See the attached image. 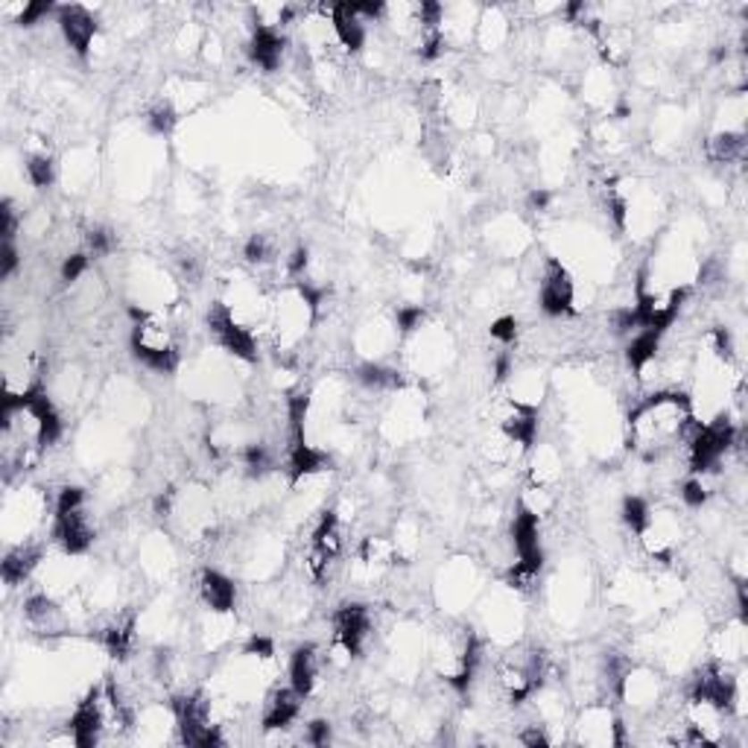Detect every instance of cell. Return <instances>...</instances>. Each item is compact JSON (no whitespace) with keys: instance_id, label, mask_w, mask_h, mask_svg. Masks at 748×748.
Segmentation results:
<instances>
[{"instance_id":"1","label":"cell","mask_w":748,"mask_h":748,"mask_svg":"<svg viewBox=\"0 0 748 748\" xmlns=\"http://www.w3.org/2000/svg\"><path fill=\"white\" fill-rule=\"evenodd\" d=\"M696 418L693 404L681 392H655L628 416V444L635 450L655 457L658 450L669 448L672 441H681V433Z\"/></svg>"},{"instance_id":"2","label":"cell","mask_w":748,"mask_h":748,"mask_svg":"<svg viewBox=\"0 0 748 748\" xmlns=\"http://www.w3.org/2000/svg\"><path fill=\"white\" fill-rule=\"evenodd\" d=\"M132 351L140 363H144L149 372L155 374H172L181 363L179 357V342H176V331L170 328V322L158 313L149 310H138L132 307Z\"/></svg>"},{"instance_id":"3","label":"cell","mask_w":748,"mask_h":748,"mask_svg":"<svg viewBox=\"0 0 748 748\" xmlns=\"http://www.w3.org/2000/svg\"><path fill=\"white\" fill-rule=\"evenodd\" d=\"M538 298H541V310L547 316H570V313H576V307H573L576 305V287H573V278L559 260H547Z\"/></svg>"},{"instance_id":"4","label":"cell","mask_w":748,"mask_h":748,"mask_svg":"<svg viewBox=\"0 0 748 748\" xmlns=\"http://www.w3.org/2000/svg\"><path fill=\"white\" fill-rule=\"evenodd\" d=\"M56 24L62 29L68 47L77 53V56H88L97 38V18L91 15L88 6L71 4V6H56Z\"/></svg>"},{"instance_id":"5","label":"cell","mask_w":748,"mask_h":748,"mask_svg":"<svg viewBox=\"0 0 748 748\" xmlns=\"http://www.w3.org/2000/svg\"><path fill=\"white\" fill-rule=\"evenodd\" d=\"M512 544L517 552V565L526 570L541 573L544 567V550H541V517L526 512L524 506H517V515L512 520Z\"/></svg>"},{"instance_id":"6","label":"cell","mask_w":748,"mask_h":748,"mask_svg":"<svg viewBox=\"0 0 748 748\" xmlns=\"http://www.w3.org/2000/svg\"><path fill=\"white\" fill-rule=\"evenodd\" d=\"M395 561H398V552H395L392 538L372 535V538L363 541L360 550H357V561L351 567V576L357 582H374V579H381L383 573L395 565Z\"/></svg>"},{"instance_id":"7","label":"cell","mask_w":748,"mask_h":748,"mask_svg":"<svg viewBox=\"0 0 748 748\" xmlns=\"http://www.w3.org/2000/svg\"><path fill=\"white\" fill-rule=\"evenodd\" d=\"M637 535H641V544L649 552V559L669 561L678 544V520L669 512H658V515L652 512L646 520V526Z\"/></svg>"},{"instance_id":"8","label":"cell","mask_w":748,"mask_h":748,"mask_svg":"<svg viewBox=\"0 0 748 748\" xmlns=\"http://www.w3.org/2000/svg\"><path fill=\"white\" fill-rule=\"evenodd\" d=\"M53 517H56L53 535H56V541L68 556H82L94 544V526L88 515H85V508H77V512H68V515H53Z\"/></svg>"},{"instance_id":"9","label":"cell","mask_w":748,"mask_h":748,"mask_svg":"<svg viewBox=\"0 0 748 748\" xmlns=\"http://www.w3.org/2000/svg\"><path fill=\"white\" fill-rule=\"evenodd\" d=\"M301 699L296 690L292 687H278L269 693V699H266V710H264V731L266 734H273V731H287L292 722L298 719V713H301Z\"/></svg>"},{"instance_id":"10","label":"cell","mask_w":748,"mask_h":748,"mask_svg":"<svg viewBox=\"0 0 748 748\" xmlns=\"http://www.w3.org/2000/svg\"><path fill=\"white\" fill-rule=\"evenodd\" d=\"M284 50H287V38L281 36V29L255 27L252 41H248V56H252V62L260 71L266 73L278 71L281 62H284Z\"/></svg>"},{"instance_id":"11","label":"cell","mask_w":748,"mask_h":748,"mask_svg":"<svg viewBox=\"0 0 748 748\" xmlns=\"http://www.w3.org/2000/svg\"><path fill=\"white\" fill-rule=\"evenodd\" d=\"M319 678V652L313 643H301L296 652L290 655V687L298 693L301 699H307L316 690Z\"/></svg>"},{"instance_id":"12","label":"cell","mask_w":748,"mask_h":748,"mask_svg":"<svg viewBox=\"0 0 748 748\" xmlns=\"http://www.w3.org/2000/svg\"><path fill=\"white\" fill-rule=\"evenodd\" d=\"M199 593L205 605L214 611V614H231L234 611V602H237V588L234 582L225 576L220 570H202L199 576Z\"/></svg>"},{"instance_id":"13","label":"cell","mask_w":748,"mask_h":748,"mask_svg":"<svg viewBox=\"0 0 748 748\" xmlns=\"http://www.w3.org/2000/svg\"><path fill=\"white\" fill-rule=\"evenodd\" d=\"M41 565V550L29 547V544H18L4 556V565H0V573H4V584L6 588H18L24 584L32 570Z\"/></svg>"},{"instance_id":"14","label":"cell","mask_w":748,"mask_h":748,"mask_svg":"<svg viewBox=\"0 0 748 748\" xmlns=\"http://www.w3.org/2000/svg\"><path fill=\"white\" fill-rule=\"evenodd\" d=\"M287 468H290V480L301 483V480H307V476L328 468V457L307 441L292 444V448H287Z\"/></svg>"},{"instance_id":"15","label":"cell","mask_w":748,"mask_h":748,"mask_svg":"<svg viewBox=\"0 0 748 748\" xmlns=\"http://www.w3.org/2000/svg\"><path fill=\"white\" fill-rule=\"evenodd\" d=\"M713 658L719 660V664H734V660H740L745 655V623L736 620L722 626L717 635H713Z\"/></svg>"},{"instance_id":"16","label":"cell","mask_w":748,"mask_h":748,"mask_svg":"<svg viewBox=\"0 0 748 748\" xmlns=\"http://www.w3.org/2000/svg\"><path fill=\"white\" fill-rule=\"evenodd\" d=\"M660 336L664 333H658V331H637L632 336L626 357H628V366H632L637 374H643L646 368L655 363V357L660 351Z\"/></svg>"},{"instance_id":"17","label":"cell","mask_w":748,"mask_h":748,"mask_svg":"<svg viewBox=\"0 0 748 748\" xmlns=\"http://www.w3.org/2000/svg\"><path fill=\"white\" fill-rule=\"evenodd\" d=\"M745 153V135L734 132V129H725V132H717L708 140V155L717 164H731V161H740Z\"/></svg>"},{"instance_id":"18","label":"cell","mask_w":748,"mask_h":748,"mask_svg":"<svg viewBox=\"0 0 748 748\" xmlns=\"http://www.w3.org/2000/svg\"><path fill=\"white\" fill-rule=\"evenodd\" d=\"M103 643L114 658H126L135 643V620L132 617H117L114 623L103 628Z\"/></svg>"},{"instance_id":"19","label":"cell","mask_w":748,"mask_h":748,"mask_svg":"<svg viewBox=\"0 0 748 748\" xmlns=\"http://www.w3.org/2000/svg\"><path fill=\"white\" fill-rule=\"evenodd\" d=\"M357 377H360V383L366 389H374V392H389V389H398L400 386V374L395 368H386L381 363H366L357 368Z\"/></svg>"},{"instance_id":"20","label":"cell","mask_w":748,"mask_h":748,"mask_svg":"<svg viewBox=\"0 0 748 748\" xmlns=\"http://www.w3.org/2000/svg\"><path fill=\"white\" fill-rule=\"evenodd\" d=\"M53 158L47 153H36L27 158V179L32 188H50L53 184Z\"/></svg>"},{"instance_id":"21","label":"cell","mask_w":748,"mask_h":748,"mask_svg":"<svg viewBox=\"0 0 748 748\" xmlns=\"http://www.w3.org/2000/svg\"><path fill=\"white\" fill-rule=\"evenodd\" d=\"M649 515H652V508H649V503L643 500V497L632 494V497H626L623 500V520L632 533H641V529L646 526Z\"/></svg>"},{"instance_id":"22","label":"cell","mask_w":748,"mask_h":748,"mask_svg":"<svg viewBox=\"0 0 748 748\" xmlns=\"http://www.w3.org/2000/svg\"><path fill=\"white\" fill-rule=\"evenodd\" d=\"M147 123H149V129H153L155 135H170L172 126L179 123V114H176V108H172L170 103H158L153 112L147 114Z\"/></svg>"},{"instance_id":"23","label":"cell","mask_w":748,"mask_h":748,"mask_svg":"<svg viewBox=\"0 0 748 748\" xmlns=\"http://www.w3.org/2000/svg\"><path fill=\"white\" fill-rule=\"evenodd\" d=\"M82 506H85V489H80V485H64V489L56 494V500H53V515L77 512Z\"/></svg>"},{"instance_id":"24","label":"cell","mask_w":748,"mask_h":748,"mask_svg":"<svg viewBox=\"0 0 748 748\" xmlns=\"http://www.w3.org/2000/svg\"><path fill=\"white\" fill-rule=\"evenodd\" d=\"M708 497H710V492H708V483H704L702 474L690 476V480L681 485V500H685L690 508L704 506V503H708Z\"/></svg>"},{"instance_id":"25","label":"cell","mask_w":748,"mask_h":748,"mask_svg":"<svg viewBox=\"0 0 748 748\" xmlns=\"http://www.w3.org/2000/svg\"><path fill=\"white\" fill-rule=\"evenodd\" d=\"M275 257V243L269 240L266 234H255L252 240L246 243V260L248 264H269Z\"/></svg>"},{"instance_id":"26","label":"cell","mask_w":748,"mask_h":748,"mask_svg":"<svg viewBox=\"0 0 748 748\" xmlns=\"http://www.w3.org/2000/svg\"><path fill=\"white\" fill-rule=\"evenodd\" d=\"M88 248L94 257H105L114 252V234L108 229H91L88 231Z\"/></svg>"},{"instance_id":"27","label":"cell","mask_w":748,"mask_h":748,"mask_svg":"<svg viewBox=\"0 0 748 748\" xmlns=\"http://www.w3.org/2000/svg\"><path fill=\"white\" fill-rule=\"evenodd\" d=\"M88 255L85 252H77V255H71L68 260H64V266H62V281L64 284H73V281H80L85 275V269H88Z\"/></svg>"},{"instance_id":"28","label":"cell","mask_w":748,"mask_h":748,"mask_svg":"<svg viewBox=\"0 0 748 748\" xmlns=\"http://www.w3.org/2000/svg\"><path fill=\"white\" fill-rule=\"evenodd\" d=\"M243 655H248V658H257V660H266V658H273L275 655V646H273V641H269V637H264V635H252L246 641V646H243Z\"/></svg>"},{"instance_id":"29","label":"cell","mask_w":748,"mask_h":748,"mask_svg":"<svg viewBox=\"0 0 748 748\" xmlns=\"http://www.w3.org/2000/svg\"><path fill=\"white\" fill-rule=\"evenodd\" d=\"M492 340H497L500 345H512L517 340V322L515 316H500L492 324Z\"/></svg>"},{"instance_id":"30","label":"cell","mask_w":748,"mask_h":748,"mask_svg":"<svg viewBox=\"0 0 748 748\" xmlns=\"http://www.w3.org/2000/svg\"><path fill=\"white\" fill-rule=\"evenodd\" d=\"M421 322H424V307L413 305V307H400L398 310V328L404 333H413L416 328H421Z\"/></svg>"},{"instance_id":"31","label":"cell","mask_w":748,"mask_h":748,"mask_svg":"<svg viewBox=\"0 0 748 748\" xmlns=\"http://www.w3.org/2000/svg\"><path fill=\"white\" fill-rule=\"evenodd\" d=\"M0 220H4V229H0V234H4V240H15L18 214H15L13 199H4V205H0Z\"/></svg>"},{"instance_id":"32","label":"cell","mask_w":748,"mask_h":748,"mask_svg":"<svg viewBox=\"0 0 748 748\" xmlns=\"http://www.w3.org/2000/svg\"><path fill=\"white\" fill-rule=\"evenodd\" d=\"M331 740V722L324 719H313L307 728H305V743L310 745H324Z\"/></svg>"},{"instance_id":"33","label":"cell","mask_w":748,"mask_h":748,"mask_svg":"<svg viewBox=\"0 0 748 748\" xmlns=\"http://www.w3.org/2000/svg\"><path fill=\"white\" fill-rule=\"evenodd\" d=\"M18 269V248L15 240H4V248H0V275L9 278Z\"/></svg>"},{"instance_id":"34","label":"cell","mask_w":748,"mask_h":748,"mask_svg":"<svg viewBox=\"0 0 748 748\" xmlns=\"http://www.w3.org/2000/svg\"><path fill=\"white\" fill-rule=\"evenodd\" d=\"M307 248L305 246H298L296 252L290 255V260H287V273L292 275V278H301L305 275V269H307Z\"/></svg>"},{"instance_id":"35","label":"cell","mask_w":748,"mask_h":748,"mask_svg":"<svg viewBox=\"0 0 748 748\" xmlns=\"http://www.w3.org/2000/svg\"><path fill=\"white\" fill-rule=\"evenodd\" d=\"M520 743H526V745H550V736L538 728V725H533V728H526L524 734H520Z\"/></svg>"},{"instance_id":"36","label":"cell","mask_w":748,"mask_h":748,"mask_svg":"<svg viewBox=\"0 0 748 748\" xmlns=\"http://www.w3.org/2000/svg\"><path fill=\"white\" fill-rule=\"evenodd\" d=\"M547 202H550V193H547V190H535L533 197H529V205H533L535 211H544Z\"/></svg>"}]
</instances>
